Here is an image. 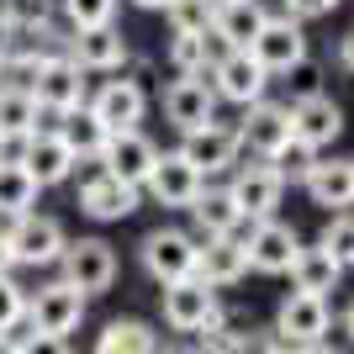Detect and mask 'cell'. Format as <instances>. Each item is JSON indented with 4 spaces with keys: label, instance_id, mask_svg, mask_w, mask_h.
Masks as SVG:
<instances>
[{
    "label": "cell",
    "instance_id": "6da1fadb",
    "mask_svg": "<svg viewBox=\"0 0 354 354\" xmlns=\"http://www.w3.org/2000/svg\"><path fill=\"white\" fill-rule=\"evenodd\" d=\"M64 286H74L80 296H101L111 291V281H117V254H111V243H101V238H80V243H69L64 249Z\"/></svg>",
    "mask_w": 354,
    "mask_h": 354
},
{
    "label": "cell",
    "instance_id": "7a4b0ae2",
    "mask_svg": "<svg viewBox=\"0 0 354 354\" xmlns=\"http://www.w3.org/2000/svg\"><path fill=\"white\" fill-rule=\"evenodd\" d=\"M80 317H85V296L74 291V286H64V281H48L37 296H27V328L32 333L64 339V333L80 328Z\"/></svg>",
    "mask_w": 354,
    "mask_h": 354
},
{
    "label": "cell",
    "instance_id": "3957f363",
    "mask_svg": "<svg viewBox=\"0 0 354 354\" xmlns=\"http://www.w3.org/2000/svg\"><path fill=\"white\" fill-rule=\"evenodd\" d=\"M164 323L175 333H201V328H217V291L207 281H175L164 286Z\"/></svg>",
    "mask_w": 354,
    "mask_h": 354
},
{
    "label": "cell",
    "instance_id": "277c9868",
    "mask_svg": "<svg viewBox=\"0 0 354 354\" xmlns=\"http://www.w3.org/2000/svg\"><path fill=\"white\" fill-rule=\"evenodd\" d=\"M249 53L265 74H291L296 64L307 59V37H301V27H296L291 16H265V27L249 43Z\"/></svg>",
    "mask_w": 354,
    "mask_h": 354
},
{
    "label": "cell",
    "instance_id": "5b68a950",
    "mask_svg": "<svg viewBox=\"0 0 354 354\" xmlns=\"http://www.w3.org/2000/svg\"><path fill=\"white\" fill-rule=\"evenodd\" d=\"M196 254H201V249H196L185 233H175V227H159V233L143 238V265H148V275L164 281V286L191 281V275H196Z\"/></svg>",
    "mask_w": 354,
    "mask_h": 354
},
{
    "label": "cell",
    "instance_id": "8992f818",
    "mask_svg": "<svg viewBox=\"0 0 354 354\" xmlns=\"http://www.w3.org/2000/svg\"><path fill=\"white\" fill-rule=\"evenodd\" d=\"M323 333H328V301L291 291L275 312V339L291 344V349H307V344H323Z\"/></svg>",
    "mask_w": 354,
    "mask_h": 354
},
{
    "label": "cell",
    "instance_id": "52a82bcc",
    "mask_svg": "<svg viewBox=\"0 0 354 354\" xmlns=\"http://www.w3.org/2000/svg\"><path fill=\"white\" fill-rule=\"evenodd\" d=\"M85 111L101 122L106 133H133L138 122H143V111H148V95H143L138 80H111V85L95 90V101H90Z\"/></svg>",
    "mask_w": 354,
    "mask_h": 354
},
{
    "label": "cell",
    "instance_id": "ba28073f",
    "mask_svg": "<svg viewBox=\"0 0 354 354\" xmlns=\"http://www.w3.org/2000/svg\"><path fill=\"white\" fill-rule=\"evenodd\" d=\"M32 101H37V111L69 117V111L85 106V80H80V69H74L69 59H43L37 85H32Z\"/></svg>",
    "mask_w": 354,
    "mask_h": 354
},
{
    "label": "cell",
    "instance_id": "9c48e42d",
    "mask_svg": "<svg viewBox=\"0 0 354 354\" xmlns=\"http://www.w3.org/2000/svg\"><path fill=\"white\" fill-rule=\"evenodd\" d=\"M281 191H286V180H281L275 164H249V169L227 185L238 217H254V222H270V212L281 207Z\"/></svg>",
    "mask_w": 354,
    "mask_h": 354
},
{
    "label": "cell",
    "instance_id": "30bf717a",
    "mask_svg": "<svg viewBox=\"0 0 354 354\" xmlns=\"http://www.w3.org/2000/svg\"><path fill=\"white\" fill-rule=\"evenodd\" d=\"M101 175H111V180H122V185H143L148 180V169L159 164V148L148 143L143 133H111L106 138V148H101Z\"/></svg>",
    "mask_w": 354,
    "mask_h": 354
},
{
    "label": "cell",
    "instance_id": "8fae6325",
    "mask_svg": "<svg viewBox=\"0 0 354 354\" xmlns=\"http://www.w3.org/2000/svg\"><path fill=\"white\" fill-rule=\"evenodd\" d=\"M16 164L32 175V185L43 191V185H59V180H69L74 169V148L64 143L59 133H32L21 138V153H16Z\"/></svg>",
    "mask_w": 354,
    "mask_h": 354
},
{
    "label": "cell",
    "instance_id": "7c38bea8",
    "mask_svg": "<svg viewBox=\"0 0 354 354\" xmlns=\"http://www.w3.org/2000/svg\"><path fill=\"white\" fill-rule=\"evenodd\" d=\"M212 111H217V90L201 80V74H185L175 85L164 90V117L175 122L180 133H196V127H207Z\"/></svg>",
    "mask_w": 354,
    "mask_h": 354
},
{
    "label": "cell",
    "instance_id": "4fadbf2b",
    "mask_svg": "<svg viewBox=\"0 0 354 354\" xmlns=\"http://www.w3.org/2000/svg\"><path fill=\"white\" fill-rule=\"evenodd\" d=\"M339 133H344L339 101L312 95V101H296V106H291V143H301V148H312V153H317V148L333 143Z\"/></svg>",
    "mask_w": 354,
    "mask_h": 354
},
{
    "label": "cell",
    "instance_id": "5bb4252c",
    "mask_svg": "<svg viewBox=\"0 0 354 354\" xmlns=\"http://www.w3.org/2000/svg\"><path fill=\"white\" fill-rule=\"evenodd\" d=\"M296 254H301V243H296V227H286V222H254L249 233V265L265 270V275H286V270L296 265Z\"/></svg>",
    "mask_w": 354,
    "mask_h": 354
},
{
    "label": "cell",
    "instance_id": "9a60e30c",
    "mask_svg": "<svg viewBox=\"0 0 354 354\" xmlns=\"http://www.w3.org/2000/svg\"><path fill=\"white\" fill-rule=\"evenodd\" d=\"M64 249H69V238H64V227L53 217H21V227H16L11 238V259L16 265H53V259H64Z\"/></svg>",
    "mask_w": 354,
    "mask_h": 354
},
{
    "label": "cell",
    "instance_id": "2e32d148",
    "mask_svg": "<svg viewBox=\"0 0 354 354\" xmlns=\"http://www.w3.org/2000/svg\"><path fill=\"white\" fill-rule=\"evenodd\" d=\"M238 143L259 148L265 159H275L286 143H291V106H275V101H254L243 127H238Z\"/></svg>",
    "mask_w": 354,
    "mask_h": 354
},
{
    "label": "cell",
    "instance_id": "e0dca14e",
    "mask_svg": "<svg viewBox=\"0 0 354 354\" xmlns=\"http://www.w3.org/2000/svg\"><path fill=\"white\" fill-rule=\"evenodd\" d=\"M259 27H265V6L259 0H217V11H212V37L227 53H243L259 37Z\"/></svg>",
    "mask_w": 354,
    "mask_h": 354
},
{
    "label": "cell",
    "instance_id": "ac0fdd59",
    "mask_svg": "<svg viewBox=\"0 0 354 354\" xmlns=\"http://www.w3.org/2000/svg\"><path fill=\"white\" fill-rule=\"evenodd\" d=\"M233 153H238V133H233V127H217V122L185 133V148H180V159L191 164L196 175H217V169H227Z\"/></svg>",
    "mask_w": 354,
    "mask_h": 354
},
{
    "label": "cell",
    "instance_id": "d6986e66",
    "mask_svg": "<svg viewBox=\"0 0 354 354\" xmlns=\"http://www.w3.org/2000/svg\"><path fill=\"white\" fill-rule=\"evenodd\" d=\"M143 185L153 191V201H159V207H191L196 196H201V175H196L180 153H159V164L148 169Z\"/></svg>",
    "mask_w": 354,
    "mask_h": 354
},
{
    "label": "cell",
    "instance_id": "ffe728a7",
    "mask_svg": "<svg viewBox=\"0 0 354 354\" xmlns=\"http://www.w3.org/2000/svg\"><path fill=\"white\" fill-rule=\"evenodd\" d=\"M249 275V243L243 238H207V249L196 254V281L207 286H233Z\"/></svg>",
    "mask_w": 354,
    "mask_h": 354
},
{
    "label": "cell",
    "instance_id": "44dd1931",
    "mask_svg": "<svg viewBox=\"0 0 354 354\" xmlns=\"http://www.w3.org/2000/svg\"><path fill=\"white\" fill-rule=\"evenodd\" d=\"M265 85H270V74L254 64L249 48L217 59V95H227V101H238V106H254V101H265Z\"/></svg>",
    "mask_w": 354,
    "mask_h": 354
},
{
    "label": "cell",
    "instance_id": "7402d4cb",
    "mask_svg": "<svg viewBox=\"0 0 354 354\" xmlns=\"http://www.w3.org/2000/svg\"><path fill=\"white\" fill-rule=\"evenodd\" d=\"M80 212H90L95 222H122L127 212H138V185H122L111 175H95L80 185Z\"/></svg>",
    "mask_w": 354,
    "mask_h": 354
},
{
    "label": "cell",
    "instance_id": "603a6c76",
    "mask_svg": "<svg viewBox=\"0 0 354 354\" xmlns=\"http://www.w3.org/2000/svg\"><path fill=\"white\" fill-rule=\"evenodd\" d=\"M122 59H127V43H122L117 27H85L74 37V53H69L74 69H117Z\"/></svg>",
    "mask_w": 354,
    "mask_h": 354
},
{
    "label": "cell",
    "instance_id": "cb8c5ba5",
    "mask_svg": "<svg viewBox=\"0 0 354 354\" xmlns=\"http://www.w3.org/2000/svg\"><path fill=\"white\" fill-rule=\"evenodd\" d=\"M32 133H37V101H32V90L0 85V143H21Z\"/></svg>",
    "mask_w": 354,
    "mask_h": 354
},
{
    "label": "cell",
    "instance_id": "d4e9b609",
    "mask_svg": "<svg viewBox=\"0 0 354 354\" xmlns=\"http://www.w3.org/2000/svg\"><path fill=\"white\" fill-rule=\"evenodd\" d=\"M307 191L317 207H354V164H312Z\"/></svg>",
    "mask_w": 354,
    "mask_h": 354
},
{
    "label": "cell",
    "instance_id": "484cf974",
    "mask_svg": "<svg viewBox=\"0 0 354 354\" xmlns=\"http://www.w3.org/2000/svg\"><path fill=\"white\" fill-rule=\"evenodd\" d=\"M95 354H159V339H153V328L138 323V317H117V323H106V333L95 339Z\"/></svg>",
    "mask_w": 354,
    "mask_h": 354
},
{
    "label": "cell",
    "instance_id": "4316f807",
    "mask_svg": "<svg viewBox=\"0 0 354 354\" xmlns=\"http://www.w3.org/2000/svg\"><path fill=\"white\" fill-rule=\"evenodd\" d=\"M339 275H344V270L333 265L323 249H301V254H296V265H291V281H296L301 296H328L333 286H339Z\"/></svg>",
    "mask_w": 354,
    "mask_h": 354
},
{
    "label": "cell",
    "instance_id": "83f0119b",
    "mask_svg": "<svg viewBox=\"0 0 354 354\" xmlns=\"http://www.w3.org/2000/svg\"><path fill=\"white\" fill-rule=\"evenodd\" d=\"M191 212H196V222L207 227V238H227V233L238 227V222H243L227 191H201V196L191 201Z\"/></svg>",
    "mask_w": 354,
    "mask_h": 354
},
{
    "label": "cell",
    "instance_id": "f1b7e54d",
    "mask_svg": "<svg viewBox=\"0 0 354 354\" xmlns=\"http://www.w3.org/2000/svg\"><path fill=\"white\" fill-rule=\"evenodd\" d=\"M59 138H64V143L74 148V159H80V153H101V148H106V138H111V133H106L101 122L90 117L85 106H80V111H69V117H64Z\"/></svg>",
    "mask_w": 354,
    "mask_h": 354
},
{
    "label": "cell",
    "instance_id": "f546056e",
    "mask_svg": "<svg viewBox=\"0 0 354 354\" xmlns=\"http://www.w3.org/2000/svg\"><path fill=\"white\" fill-rule=\"evenodd\" d=\"M32 201H37V185H32V175H27L16 159H0V212H21V217H27Z\"/></svg>",
    "mask_w": 354,
    "mask_h": 354
},
{
    "label": "cell",
    "instance_id": "4dcf8cb0",
    "mask_svg": "<svg viewBox=\"0 0 354 354\" xmlns=\"http://www.w3.org/2000/svg\"><path fill=\"white\" fill-rule=\"evenodd\" d=\"M317 249H323L339 270H349V265H354V217L333 212V222L323 227V243H317Z\"/></svg>",
    "mask_w": 354,
    "mask_h": 354
},
{
    "label": "cell",
    "instance_id": "1f68e13d",
    "mask_svg": "<svg viewBox=\"0 0 354 354\" xmlns=\"http://www.w3.org/2000/svg\"><path fill=\"white\" fill-rule=\"evenodd\" d=\"M207 43H212L207 32H175V48H169V59H175L185 74H201V69H207V53H212Z\"/></svg>",
    "mask_w": 354,
    "mask_h": 354
},
{
    "label": "cell",
    "instance_id": "d6a6232c",
    "mask_svg": "<svg viewBox=\"0 0 354 354\" xmlns=\"http://www.w3.org/2000/svg\"><path fill=\"white\" fill-rule=\"evenodd\" d=\"M64 11L80 32L85 27H111V11H117V0H64Z\"/></svg>",
    "mask_w": 354,
    "mask_h": 354
},
{
    "label": "cell",
    "instance_id": "836d02e7",
    "mask_svg": "<svg viewBox=\"0 0 354 354\" xmlns=\"http://www.w3.org/2000/svg\"><path fill=\"white\" fill-rule=\"evenodd\" d=\"M27 323V291L6 275L0 281V333H11V328H21Z\"/></svg>",
    "mask_w": 354,
    "mask_h": 354
},
{
    "label": "cell",
    "instance_id": "e575fe53",
    "mask_svg": "<svg viewBox=\"0 0 354 354\" xmlns=\"http://www.w3.org/2000/svg\"><path fill=\"white\" fill-rule=\"evenodd\" d=\"M275 169H281V180H286V175L307 180V175H312V148H301V143H286L281 153H275Z\"/></svg>",
    "mask_w": 354,
    "mask_h": 354
},
{
    "label": "cell",
    "instance_id": "d590c367",
    "mask_svg": "<svg viewBox=\"0 0 354 354\" xmlns=\"http://www.w3.org/2000/svg\"><path fill=\"white\" fill-rule=\"evenodd\" d=\"M169 11H175V32H207V6H201V0H175V6H169Z\"/></svg>",
    "mask_w": 354,
    "mask_h": 354
},
{
    "label": "cell",
    "instance_id": "8d00e7d4",
    "mask_svg": "<svg viewBox=\"0 0 354 354\" xmlns=\"http://www.w3.org/2000/svg\"><path fill=\"white\" fill-rule=\"evenodd\" d=\"M16 354H69V339H48V333H27V339H16Z\"/></svg>",
    "mask_w": 354,
    "mask_h": 354
},
{
    "label": "cell",
    "instance_id": "74e56055",
    "mask_svg": "<svg viewBox=\"0 0 354 354\" xmlns=\"http://www.w3.org/2000/svg\"><path fill=\"white\" fill-rule=\"evenodd\" d=\"M291 85H296V101H312V95H323L317 90V69H312V59H301L291 69Z\"/></svg>",
    "mask_w": 354,
    "mask_h": 354
},
{
    "label": "cell",
    "instance_id": "f35d334b",
    "mask_svg": "<svg viewBox=\"0 0 354 354\" xmlns=\"http://www.w3.org/2000/svg\"><path fill=\"white\" fill-rule=\"evenodd\" d=\"M286 6H291V16H328L339 0H286Z\"/></svg>",
    "mask_w": 354,
    "mask_h": 354
},
{
    "label": "cell",
    "instance_id": "ab89813d",
    "mask_svg": "<svg viewBox=\"0 0 354 354\" xmlns=\"http://www.w3.org/2000/svg\"><path fill=\"white\" fill-rule=\"evenodd\" d=\"M16 227H21V212H0V243H11Z\"/></svg>",
    "mask_w": 354,
    "mask_h": 354
},
{
    "label": "cell",
    "instance_id": "60d3db41",
    "mask_svg": "<svg viewBox=\"0 0 354 354\" xmlns=\"http://www.w3.org/2000/svg\"><path fill=\"white\" fill-rule=\"evenodd\" d=\"M11 265H16V259H11V243H0V281L11 275Z\"/></svg>",
    "mask_w": 354,
    "mask_h": 354
},
{
    "label": "cell",
    "instance_id": "b9f144b4",
    "mask_svg": "<svg viewBox=\"0 0 354 354\" xmlns=\"http://www.w3.org/2000/svg\"><path fill=\"white\" fill-rule=\"evenodd\" d=\"M133 6H143V11H169L175 0H133Z\"/></svg>",
    "mask_w": 354,
    "mask_h": 354
},
{
    "label": "cell",
    "instance_id": "7bdbcfd3",
    "mask_svg": "<svg viewBox=\"0 0 354 354\" xmlns=\"http://www.w3.org/2000/svg\"><path fill=\"white\" fill-rule=\"evenodd\" d=\"M344 64H349V69H354V32H349V37H344Z\"/></svg>",
    "mask_w": 354,
    "mask_h": 354
},
{
    "label": "cell",
    "instance_id": "ee69618b",
    "mask_svg": "<svg viewBox=\"0 0 354 354\" xmlns=\"http://www.w3.org/2000/svg\"><path fill=\"white\" fill-rule=\"evenodd\" d=\"M296 354H339V349H328V344H307V349H296Z\"/></svg>",
    "mask_w": 354,
    "mask_h": 354
},
{
    "label": "cell",
    "instance_id": "f6af8a7d",
    "mask_svg": "<svg viewBox=\"0 0 354 354\" xmlns=\"http://www.w3.org/2000/svg\"><path fill=\"white\" fill-rule=\"evenodd\" d=\"M0 354H16V339H11V333H0Z\"/></svg>",
    "mask_w": 354,
    "mask_h": 354
},
{
    "label": "cell",
    "instance_id": "bcb514c9",
    "mask_svg": "<svg viewBox=\"0 0 354 354\" xmlns=\"http://www.w3.org/2000/svg\"><path fill=\"white\" fill-rule=\"evenodd\" d=\"M344 328H349V339H354V307H349V312H344Z\"/></svg>",
    "mask_w": 354,
    "mask_h": 354
},
{
    "label": "cell",
    "instance_id": "7dc6e473",
    "mask_svg": "<svg viewBox=\"0 0 354 354\" xmlns=\"http://www.w3.org/2000/svg\"><path fill=\"white\" fill-rule=\"evenodd\" d=\"M0 159H6V143H0Z\"/></svg>",
    "mask_w": 354,
    "mask_h": 354
},
{
    "label": "cell",
    "instance_id": "c3c4849f",
    "mask_svg": "<svg viewBox=\"0 0 354 354\" xmlns=\"http://www.w3.org/2000/svg\"><path fill=\"white\" fill-rule=\"evenodd\" d=\"M0 64H6V48H0Z\"/></svg>",
    "mask_w": 354,
    "mask_h": 354
},
{
    "label": "cell",
    "instance_id": "681fc988",
    "mask_svg": "<svg viewBox=\"0 0 354 354\" xmlns=\"http://www.w3.org/2000/svg\"><path fill=\"white\" fill-rule=\"evenodd\" d=\"M349 164H354V159H349Z\"/></svg>",
    "mask_w": 354,
    "mask_h": 354
}]
</instances>
